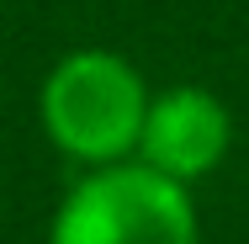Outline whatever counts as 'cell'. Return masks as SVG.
<instances>
[{
  "instance_id": "7a4b0ae2",
  "label": "cell",
  "mask_w": 249,
  "mask_h": 244,
  "mask_svg": "<svg viewBox=\"0 0 249 244\" xmlns=\"http://www.w3.org/2000/svg\"><path fill=\"white\" fill-rule=\"evenodd\" d=\"M48 244H196V207L149 165H106L58 202Z\"/></svg>"
},
{
  "instance_id": "6da1fadb",
  "label": "cell",
  "mask_w": 249,
  "mask_h": 244,
  "mask_svg": "<svg viewBox=\"0 0 249 244\" xmlns=\"http://www.w3.org/2000/svg\"><path fill=\"white\" fill-rule=\"evenodd\" d=\"M37 112H43L48 138L69 159L106 170V165H122L127 149H138L149 96L127 58L106 48H80L48 69Z\"/></svg>"
},
{
  "instance_id": "3957f363",
  "label": "cell",
  "mask_w": 249,
  "mask_h": 244,
  "mask_svg": "<svg viewBox=\"0 0 249 244\" xmlns=\"http://www.w3.org/2000/svg\"><path fill=\"white\" fill-rule=\"evenodd\" d=\"M228 138H233V122H228L223 101L212 91H201V85H175V91L149 101L138 154H143L149 170L186 186V181H196V175L223 165Z\"/></svg>"
}]
</instances>
